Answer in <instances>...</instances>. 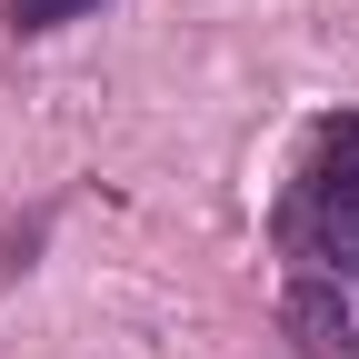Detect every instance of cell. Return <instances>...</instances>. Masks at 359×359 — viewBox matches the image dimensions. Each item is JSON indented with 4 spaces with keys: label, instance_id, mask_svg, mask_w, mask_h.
<instances>
[{
    "label": "cell",
    "instance_id": "obj_2",
    "mask_svg": "<svg viewBox=\"0 0 359 359\" xmlns=\"http://www.w3.org/2000/svg\"><path fill=\"white\" fill-rule=\"evenodd\" d=\"M280 330H290L309 359H349V349H359V339H349V299H339L330 269H290V290H280Z\"/></svg>",
    "mask_w": 359,
    "mask_h": 359
},
{
    "label": "cell",
    "instance_id": "obj_1",
    "mask_svg": "<svg viewBox=\"0 0 359 359\" xmlns=\"http://www.w3.org/2000/svg\"><path fill=\"white\" fill-rule=\"evenodd\" d=\"M280 250L299 269H330L339 290H359V110L320 120V140H309V170L299 190L280 200Z\"/></svg>",
    "mask_w": 359,
    "mask_h": 359
},
{
    "label": "cell",
    "instance_id": "obj_3",
    "mask_svg": "<svg viewBox=\"0 0 359 359\" xmlns=\"http://www.w3.org/2000/svg\"><path fill=\"white\" fill-rule=\"evenodd\" d=\"M80 11H100V0H0V20H11L20 40H50V30H70Z\"/></svg>",
    "mask_w": 359,
    "mask_h": 359
}]
</instances>
